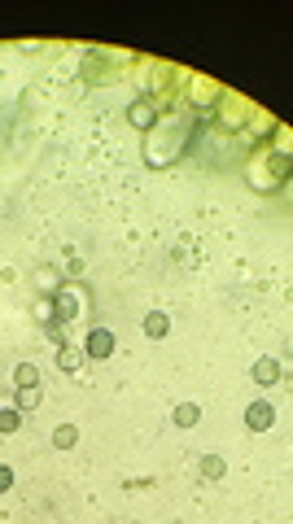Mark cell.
<instances>
[{
	"mask_svg": "<svg viewBox=\"0 0 293 524\" xmlns=\"http://www.w3.org/2000/svg\"><path fill=\"white\" fill-rule=\"evenodd\" d=\"M84 354L88 359H110L114 354V332L110 328H92L88 341H84Z\"/></svg>",
	"mask_w": 293,
	"mask_h": 524,
	"instance_id": "obj_1",
	"label": "cell"
},
{
	"mask_svg": "<svg viewBox=\"0 0 293 524\" xmlns=\"http://www.w3.org/2000/svg\"><path fill=\"white\" fill-rule=\"evenodd\" d=\"M245 424H250L254 433H267V428L276 424V407L272 402H250V407H245Z\"/></svg>",
	"mask_w": 293,
	"mask_h": 524,
	"instance_id": "obj_2",
	"label": "cell"
},
{
	"mask_svg": "<svg viewBox=\"0 0 293 524\" xmlns=\"http://www.w3.org/2000/svg\"><path fill=\"white\" fill-rule=\"evenodd\" d=\"M84 359H88V354H84V350H75V345L57 350V367H62V372H79V367H84Z\"/></svg>",
	"mask_w": 293,
	"mask_h": 524,
	"instance_id": "obj_3",
	"label": "cell"
},
{
	"mask_svg": "<svg viewBox=\"0 0 293 524\" xmlns=\"http://www.w3.org/2000/svg\"><path fill=\"white\" fill-rule=\"evenodd\" d=\"M171 332V319L162 315V311H154V315H145V337H154V341H162Z\"/></svg>",
	"mask_w": 293,
	"mask_h": 524,
	"instance_id": "obj_4",
	"label": "cell"
},
{
	"mask_svg": "<svg viewBox=\"0 0 293 524\" xmlns=\"http://www.w3.org/2000/svg\"><path fill=\"white\" fill-rule=\"evenodd\" d=\"M254 380H259V385H276V380H280V363L276 359H259V363H254Z\"/></svg>",
	"mask_w": 293,
	"mask_h": 524,
	"instance_id": "obj_5",
	"label": "cell"
},
{
	"mask_svg": "<svg viewBox=\"0 0 293 524\" xmlns=\"http://www.w3.org/2000/svg\"><path fill=\"white\" fill-rule=\"evenodd\" d=\"M75 442H79V428L75 424H57L53 428V446L57 450H75Z\"/></svg>",
	"mask_w": 293,
	"mask_h": 524,
	"instance_id": "obj_6",
	"label": "cell"
},
{
	"mask_svg": "<svg viewBox=\"0 0 293 524\" xmlns=\"http://www.w3.org/2000/svg\"><path fill=\"white\" fill-rule=\"evenodd\" d=\"M14 385H18V389L40 385V367H35V363H18V367H14Z\"/></svg>",
	"mask_w": 293,
	"mask_h": 524,
	"instance_id": "obj_7",
	"label": "cell"
},
{
	"mask_svg": "<svg viewBox=\"0 0 293 524\" xmlns=\"http://www.w3.org/2000/svg\"><path fill=\"white\" fill-rule=\"evenodd\" d=\"M75 315H79V297L70 289H62L57 293V319H75Z\"/></svg>",
	"mask_w": 293,
	"mask_h": 524,
	"instance_id": "obj_8",
	"label": "cell"
},
{
	"mask_svg": "<svg viewBox=\"0 0 293 524\" xmlns=\"http://www.w3.org/2000/svg\"><path fill=\"white\" fill-rule=\"evenodd\" d=\"M44 402V389L40 385H31V389H18V411H35Z\"/></svg>",
	"mask_w": 293,
	"mask_h": 524,
	"instance_id": "obj_9",
	"label": "cell"
},
{
	"mask_svg": "<svg viewBox=\"0 0 293 524\" xmlns=\"http://www.w3.org/2000/svg\"><path fill=\"white\" fill-rule=\"evenodd\" d=\"M197 420H202V411H197L193 402H180V407H175V424H180V428H193Z\"/></svg>",
	"mask_w": 293,
	"mask_h": 524,
	"instance_id": "obj_10",
	"label": "cell"
},
{
	"mask_svg": "<svg viewBox=\"0 0 293 524\" xmlns=\"http://www.w3.org/2000/svg\"><path fill=\"white\" fill-rule=\"evenodd\" d=\"M224 472H228V468H224V459H219V455H206V459H202V476H206V481H219Z\"/></svg>",
	"mask_w": 293,
	"mask_h": 524,
	"instance_id": "obj_11",
	"label": "cell"
},
{
	"mask_svg": "<svg viewBox=\"0 0 293 524\" xmlns=\"http://www.w3.org/2000/svg\"><path fill=\"white\" fill-rule=\"evenodd\" d=\"M127 118H132V127H149V123H154V105H132Z\"/></svg>",
	"mask_w": 293,
	"mask_h": 524,
	"instance_id": "obj_12",
	"label": "cell"
},
{
	"mask_svg": "<svg viewBox=\"0 0 293 524\" xmlns=\"http://www.w3.org/2000/svg\"><path fill=\"white\" fill-rule=\"evenodd\" d=\"M18 424H22V411L18 407H0V433H14Z\"/></svg>",
	"mask_w": 293,
	"mask_h": 524,
	"instance_id": "obj_13",
	"label": "cell"
},
{
	"mask_svg": "<svg viewBox=\"0 0 293 524\" xmlns=\"http://www.w3.org/2000/svg\"><path fill=\"white\" fill-rule=\"evenodd\" d=\"M5 490H14V472H9L5 463H0V494H5Z\"/></svg>",
	"mask_w": 293,
	"mask_h": 524,
	"instance_id": "obj_14",
	"label": "cell"
}]
</instances>
